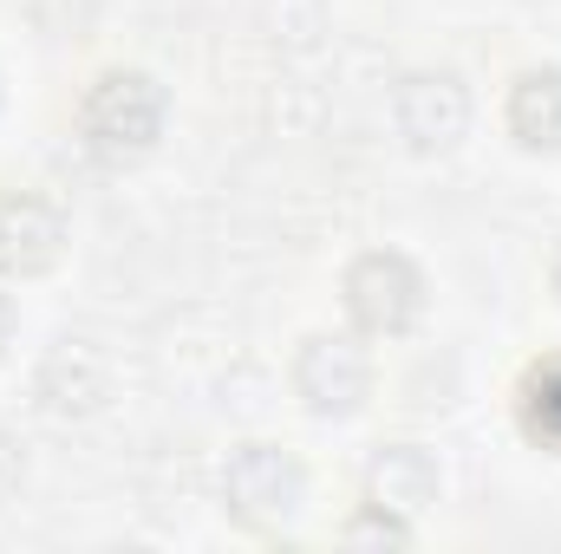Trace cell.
Here are the masks:
<instances>
[{
	"instance_id": "8fae6325",
	"label": "cell",
	"mask_w": 561,
	"mask_h": 554,
	"mask_svg": "<svg viewBox=\"0 0 561 554\" xmlns=\"http://www.w3.org/2000/svg\"><path fill=\"white\" fill-rule=\"evenodd\" d=\"M340 542H346V549H412L419 529H412V516H392V509H379V503H359V516L340 529Z\"/></svg>"
},
{
	"instance_id": "7a4b0ae2",
	"label": "cell",
	"mask_w": 561,
	"mask_h": 554,
	"mask_svg": "<svg viewBox=\"0 0 561 554\" xmlns=\"http://www.w3.org/2000/svg\"><path fill=\"white\" fill-rule=\"evenodd\" d=\"M424 300H431L424 268L405 249H366L340 275V307L359 339H405L424 320Z\"/></svg>"
},
{
	"instance_id": "9c48e42d",
	"label": "cell",
	"mask_w": 561,
	"mask_h": 554,
	"mask_svg": "<svg viewBox=\"0 0 561 554\" xmlns=\"http://www.w3.org/2000/svg\"><path fill=\"white\" fill-rule=\"evenodd\" d=\"M503 125L529 157H561V66H529L510 79Z\"/></svg>"
},
{
	"instance_id": "ba28073f",
	"label": "cell",
	"mask_w": 561,
	"mask_h": 554,
	"mask_svg": "<svg viewBox=\"0 0 561 554\" xmlns=\"http://www.w3.org/2000/svg\"><path fill=\"white\" fill-rule=\"evenodd\" d=\"M444 496V476H437V457L424 443H379L373 463H366V503L392 509V516H412L437 509Z\"/></svg>"
},
{
	"instance_id": "277c9868",
	"label": "cell",
	"mask_w": 561,
	"mask_h": 554,
	"mask_svg": "<svg viewBox=\"0 0 561 554\" xmlns=\"http://www.w3.org/2000/svg\"><path fill=\"white\" fill-rule=\"evenodd\" d=\"M470 85L444 66H419L392 85V131L412 157H450L470 138Z\"/></svg>"
},
{
	"instance_id": "30bf717a",
	"label": "cell",
	"mask_w": 561,
	"mask_h": 554,
	"mask_svg": "<svg viewBox=\"0 0 561 554\" xmlns=\"http://www.w3.org/2000/svg\"><path fill=\"white\" fill-rule=\"evenodd\" d=\"M516 417H523L529 443H542V450L561 457V353L536 359V366L523 372V385H516Z\"/></svg>"
},
{
	"instance_id": "7c38bea8",
	"label": "cell",
	"mask_w": 561,
	"mask_h": 554,
	"mask_svg": "<svg viewBox=\"0 0 561 554\" xmlns=\"http://www.w3.org/2000/svg\"><path fill=\"white\" fill-rule=\"evenodd\" d=\"M26 7H33V26L53 39H85L105 13V0H26Z\"/></svg>"
},
{
	"instance_id": "4fadbf2b",
	"label": "cell",
	"mask_w": 561,
	"mask_h": 554,
	"mask_svg": "<svg viewBox=\"0 0 561 554\" xmlns=\"http://www.w3.org/2000/svg\"><path fill=\"white\" fill-rule=\"evenodd\" d=\"M26 489V443L13 430H0V509Z\"/></svg>"
},
{
	"instance_id": "5b68a950",
	"label": "cell",
	"mask_w": 561,
	"mask_h": 554,
	"mask_svg": "<svg viewBox=\"0 0 561 554\" xmlns=\"http://www.w3.org/2000/svg\"><path fill=\"white\" fill-rule=\"evenodd\" d=\"M294 399L327 424H346V417L366 412L373 399V359L353 333H307L300 353H294Z\"/></svg>"
},
{
	"instance_id": "3957f363",
	"label": "cell",
	"mask_w": 561,
	"mask_h": 554,
	"mask_svg": "<svg viewBox=\"0 0 561 554\" xmlns=\"http://www.w3.org/2000/svg\"><path fill=\"white\" fill-rule=\"evenodd\" d=\"M222 509L242 529H287L307 509V463L287 443H236L222 463Z\"/></svg>"
},
{
	"instance_id": "6da1fadb",
	"label": "cell",
	"mask_w": 561,
	"mask_h": 554,
	"mask_svg": "<svg viewBox=\"0 0 561 554\" xmlns=\"http://www.w3.org/2000/svg\"><path fill=\"white\" fill-rule=\"evenodd\" d=\"M170 125V92L144 66H105L79 99V138L99 163H138Z\"/></svg>"
},
{
	"instance_id": "5bb4252c",
	"label": "cell",
	"mask_w": 561,
	"mask_h": 554,
	"mask_svg": "<svg viewBox=\"0 0 561 554\" xmlns=\"http://www.w3.org/2000/svg\"><path fill=\"white\" fill-rule=\"evenodd\" d=\"M7 346H13V300H7V287H0V359H7Z\"/></svg>"
},
{
	"instance_id": "8992f818",
	"label": "cell",
	"mask_w": 561,
	"mask_h": 554,
	"mask_svg": "<svg viewBox=\"0 0 561 554\" xmlns=\"http://www.w3.org/2000/svg\"><path fill=\"white\" fill-rule=\"evenodd\" d=\"M33 405L53 424H85L112 405V359L85 333H59L33 366Z\"/></svg>"
},
{
	"instance_id": "9a60e30c",
	"label": "cell",
	"mask_w": 561,
	"mask_h": 554,
	"mask_svg": "<svg viewBox=\"0 0 561 554\" xmlns=\"http://www.w3.org/2000/svg\"><path fill=\"white\" fill-rule=\"evenodd\" d=\"M549 280H556V300H561V249H556V268H549Z\"/></svg>"
},
{
	"instance_id": "52a82bcc",
	"label": "cell",
	"mask_w": 561,
	"mask_h": 554,
	"mask_svg": "<svg viewBox=\"0 0 561 554\" xmlns=\"http://www.w3.org/2000/svg\"><path fill=\"white\" fill-rule=\"evenodd\" d=\"M72 249V222L59 203L33 196V189H13L0 196V280H39L53 275Z\"/></svg>"
}]
</instances>
